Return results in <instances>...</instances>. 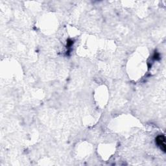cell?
<instances>
[{
	"label": "cell",
	"mask_w": 166,
	"mask_h": 166,
	"mask_svg": "<svg viewBox=\"0 0 166 166\" xmlns=\"http://www.w3.org/2000/svg\"><path fill=\"white\" fill-rule=\"evenodd\" d=\"M156 142L157 143L158 146L160 147V149L163 151L164 153L166 151V146H165V137L163 135L158 136L156 139Z\"/></svg>",
	"instance_id": "1"
}]
</instances>
